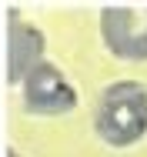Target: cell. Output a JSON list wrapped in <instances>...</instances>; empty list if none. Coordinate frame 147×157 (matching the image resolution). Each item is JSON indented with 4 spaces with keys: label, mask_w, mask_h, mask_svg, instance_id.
<instances>
[{
    "label": "cell",
    "mask_w": 147,
    "mask_h": 157,
    "mask_svg": "<svg viewBox=\"0 0 147 157\" xmlns=\"http://www.w3.org/2000/svg\"><path fill=\"white\" fill-rule=\"evenodd\" d=\"M100 37L120 60H147V7H104Z\"/></svg>",
    "instance_id": "3957f363"
},
{
    "label": "cell",
    "mask_w": 147,
    "mask_h": 157,
    "mask_svg": "<svg viewBox=\"0 0 147 157\" xmlns=\"http://www.w3.org/2000/svg\"><path fill=\"white\" fill-rule=\"evenodd\" d=\"M20 97H24V110L37 114V117H60V114H70L77 107V87L50 60H40L24 77Z\"/></svg>",
    "instance_id": "7a4b0ae2"
},
{
    "label": "cell",
    "mask_w": 147,
    "mask_h": 157,
    "mask_svg": "<svg viewBox=\"0 0 147 157\" xmlns=\"http://www.w3.org/2000/svg\"><path fill=\"white\" fill-rule=\"evenodd\" d=\"M94 130L110 147H130L147 134V87L141 80H114L94 107Z\"/></svg>",
    "instance_id": "6da1fadb"
},
{
    "label": "cell",
    "mask_w": 147,
    "mask_h": 157,
    "mask_svg": "<svg viewBox=\"0 0 147 157\" xmlns=\"http://www.w3.org/2000/svg\"><path fill=\"white\" fill-rule=\"evenodd\" d=\"M7 157H24V154H17V151H7Z\"/></svg>",
    "instance_id": "5b68a950"
},
{
    "label": "cell",
    "mask_w": 147,
    "mask_h": 157,
    "mask_svg": "<svg viewBox=\"0 0 147 157\" xmlns=\"http://www.w3.org/2000/svg\"><path fill=\"white\" fill-rule=\"evenodd\" d=\"M44 30L24 20L17 10L7 13V84H24L30 70L44 60Z\"/></svg>",
    "instance_id": "277c9868"
}]
</instances>
